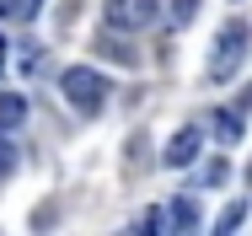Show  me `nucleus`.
I'll return each instance as SVG.
<instances>
[{
	"mask_svg": "<svg viewBox=\"0 0 252 236\" xmlns=\"http://www.w3.org/2000/svg\"><path fill=\"white\" fill-rule=\"evenodd\" d=\"M161 16V0H107V22L118 33H140Z\"/></svg>",
	"mask_w": 252,
	"mask_h": 236,
	"instance_id": "nucleus-3",
	"label": "nucleus"
},
{
	"mask_svg": "<svg viewBox=\"0 0 252 236\" xmlns=\"http://www.w3.org/2000/svg\"><path fill=\"white\" fill-rule=\"evenodd\" d=\"M0 172H11V145L0 140Z\"/></svg>",
	"mask_w": 252,
	"mask_h": 236,
	"instance_id": "nucleus-12",
	"label": "nucleus"
},
{
	"mask_svg": "<svg viewBox=\"0 0 252 236\" xmlns=\"http://www.w3.org/2000/svg\"><path fill=\"white\" fill-rule=\"evenodd\" d=\"M199 150H204V129L199 124H183V129L166 140V156H161V161H166V167H193Z\"/></svg>",
	"mask_w": 252,
	"mask_h": 236,
	"instance_id": "nucleus-4",
	"label": "nucleus"
},
{
	"mask_svg": "<svg viewBox=\"0 0 252 236\" xmlns=\"http://www.w3.org/2000/svg\"><path fill=\"white\" fill-rule=\"evenodd\" d=\"M27 124V102L16 92H0V135H11V129H22Z\"/></svg>",
	"mask_w": 252,
	"mask_h": 236,
	"instance_id": "nucleus-5",
	"label": "nucleus"
},
{
	"mask_svg": "<svg viewBox=\"0 0 252 236\" xmlns=\"http://www.w3.org/2000/svg\"><path fill=\"white\" fill-rule=\"evenodd\" d=\"M242 59H247V27L242 22H225V33L209 48V81H231L242 70Z\"/></svg>",
	"mask_w": 252,
	"mask_h": 236,
	"instance_id": "nucleus-2",
	"label": "nucleus"
},
{
	"mask_svg": "<svg viewBox=\"0 0 252 236\" xmlns=\"http://www.w3.org/2000/svg\"><path fill=\"white\" fill-rule=\"evenodd\" d=\"M242 220H247V204H231V209H225V215H220V231H236V226H242Z\"/></svg>",
	"mask_w": 252,
	"mask_h": 236,
	"instance_id": "nucleus-10",
	"label": "nucleus"
},
{
	"mask_svg": "<svg viewBox=\"0 0 252 236\" xmlns=\"http://www.w3.org/2000/svg\"><path fill=\"white\" fill-rule=\"evenodd\" d=\"M225 177H231V167H225V156H220V161H209V167H204V183H225Z\"/></svg>",
	"mask_w": 252,
	"mask_h": 236,
	"instance_id": "nucleus-11",
	"label": "nucleus"
},
{
	"mask_svg": "<svg viewBox=\"0 0 252 236\" xmlns=\"http://www.w3.org/2000/svg\"><path fill=\"white\" fill-rule=\"evenodd\" d=\"M209 129H215L225 145H231V140H242V113H236V107H231V113H215V118H209Z\"/></svg>",
	"mask_w": 252,
	"mask_h": 236,
	"instance_id": "nucleus-7",
	"label": "nucleus"
},
{
	"mask_svg": "<svg viewBox=\"0 0 252 236\" xmlns=\"http://www.w3.org/2000/svg\"><path fill=\"white\" fill-rule=\"evenodd\" d=\"M59 92L70 107H81V113H97L102 102H107V75L92 70V65H70L64 75H59Z\"/></svg>",
	"mask_w": 252,
	"mask_h": 236,
	"instance_id": "nucleus-1",
	"label": "nucleus"
},
{
	"mask_svg": "<svg viewBox=\"0 0 252 236\" xmlns=\"http://www.w3.org/2000/svg\"><path fill=\"white\" fill-rule=\"evenodd\" d=\"M166 226H172V231H193V226H199V204H193V199H177V204L166 209Z\"/></svg>",
	"mask_w": 252,
	"mask_h": 236,
	"instance_id": "nucleus-6",
	"label": "nucleus"
},
{
	"mask_svg": "<svg viewBox=\"0 0 252 236\" xmlns=\"http://www.w3.org/2000/svg\"><path fill=\"white\" fill-rule=\"evenodd\" d=\"M0 70H5V38H0Z\"/></svg>",
	"mask_w": 252,
	"mask_h": 236,
	"instance_id": "nucleus-13",
	"label": "nucleus"
},
{
	"mask_svg": "<svg viewBox=\"0 0 252 236\" xmlns=\"http://www.w3.org/2000/svg\"><path fill=\"white\" fill-rule=\"evenodd\" d=\"M193 11H199V0H172V27H188Z\"/></svg>",
	"mask_w": 252,
	"mask_h": 236,
	"instance_id": "nucleus-9",
	"label": "nucleus"
},
{
	"mask_svg": "<svg viewBox=\"0 0 252 236\" xmlns=\"http://www.w3.org/2000/svg\"><path fill=\"white\" fill-rule=\"evenodd\" d=\"M38 5H43V0H0V16H11V22H32Z\"/></svg>",
	"mask_w": 252,
	"mask_h": 236,
	"instance_id": "nucleus-8",
	"label": "nucleus"
}]
</instances>
